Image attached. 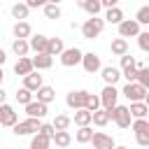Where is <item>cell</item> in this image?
<instances>
[{
  "label": "cell",
  "instance_id": "9a60e30c",
  "mask_svg": "<svg viewBox=\"0 0 149 149\" xmlns=\"http://www.w3.org/2000/svg\"><path fill=\"white\" fill-rule=\"evenodd\" d=\"M102 79H105V84H109V86H114L116 81H119V77H121V70L119 68H114V65H102Z\"/></svg>",
  "mask_w": 149,
  "mask_h": 149
},
{
  "label": "cell",
  "instance_id": "d6986e66",
  "mask_svg": "<svg viewBox=\"0 0 149 149\" xmlns=\"http://www.w3.org/2000/svg\"><path fill=\"white\" fill-rule=\"evenodd\" d=\"M79 128L81 126H91L93 123V112H88V109H74V119H72Z\"/></svg>",
  "mask_w": 149,
  "mask_h": 149
},
{
  "label": "cell",
  "instance_id": "277c9868",
  "mask_svg": "<svg viewBox=\"0 0 149 149\" xmlns=\"http://www.w3.org/2000/svg\"><path fill=\"white\" fill-rule=\"evenodd\" d=\"M119 93L121 91H116V86L105 84V88L100 91V105H102V109H114L116 100H119Z\"/></svg>",
  "mask_w": 149,
  "mask_h": 149
},
{
  "label": "cell",
  "instance_id": "f6af8a7d",
  "mask_svg": "<svg viewBox=\"0 0 149 149\" xmlns=\"http://www.w3.org/2000/svg\"><path fill=\"white\" fill-rule=\"evenodd\" d=\"M5 61H7V56H5V51H2V47H0V65H2Z\"/></svg>",
  "mask_w": 149,
  "mask_h": 149
},
{
  "label": "cell",
  "instance_id": "8d00e7d4",
  "mask_svg": "<svg viewBox=\"0 0 149 149\" xmlns=\"http://www.w3.org/2000/svg\"><path fill=\"white\" fill-rule=\"evenodd\" d=\"M86 109H88V112H98V109H100V95H93V93H91V95H88V102H86Z\"/></svg>",
  "mask_w": 149,
  "mask_h": 149
},
{
  "label": "cell",
  "instance_id": "ba28073f",
  "mask_svg": "<svg viewBox=\"0 0 149 149\" xmlns=\"http://www.w3.org/2000/svg\"><path fill=\"white\" fill-rule=\"evenodd\" d=\"M142 30H140V23L135 19H123L119 23V37H137Z\"/></svg>",
  "mask_w": 149,
  "mask_h": 149
},
{
  "label": "cell",
  "instance_id": "7c38bea8",
  "mask_svg": "<svg viewBox=\"0 0 149 149\" xmlns=\"http://www.w3.org/2000/svg\"><path fill=\"white\" fill-rule=\"evenodd\" d=\"M93 149H114L116 144H114V140H112V135H107V133H93Z\"/></svg>",
  "mask_w": 149,
  "mask_h": 149
},
{
  "label": "cell",
  "instance_id": "ee69618b",
  "mask_svg": "<svg viewBox=\"0 0 149 149\" xmlns=\"http://www.w3.org/2000/svg\"><path fill=\"white\" fill-rule=\"evenodd\" d=\"M5 100H7V93H5L2 86H0V105H5Z\"/></svg>",
  "mask_w": 149,
  "mask_h": 149
},
{
  "label": "cell",
  "instance_id": "2e32d148",
  "mask_svg": "<svg viewBox=\"0 0 149 149\" xmlns=\"http://www.w3.org/2000/svg\"><path fill=\"white\" fill-rule=\"evenodd\" d=\"M23 86L28 88V91H33V93H37L44 84H42V74H37V72H30L28 77H23Z\"/></svg>",
  "mask_w": 149,
  "mask_h": 149
},
{
  "label": "cell",
  "instance_id": "ac0fdd59",
  "mask_svg": "<svg viewBox=\"0 0 149 149\" xmlns=\"http://www.w3.org/2000/svg\"><path fill=\"white\" fill-rule=\"evenodd\" d=\"M51 63H54V56H49V54H37V56H33V68H35V70H49Z\"/></svg>",
  "mask_w": 149,
  "mask_h": 149
},
{
  "label": "cell",
  "instance_id": "f5cc1de1",
  "mask_svg": "<svg viewBox=\"0 0 149 149\" xmlns=\"http://www.w3.org/2000/svg\"><path fill=\"white\" fill-rule=\"evenodd\" d=\"M144 149H149V147H144Z\"/></svg>",
  "mask_w": 149,
  "mask_h": 149
},
{
  "label": "cell",
  "instance_id": "6da1fadb",
  "mask_svg": "<svg viewBox=\"0 0 149 149\" xmlns=\"http://www.w3.org/2000/svg\"><path fill=\"white\" fill-rule=\"evenodd\" d=\"M102 28H105V19L91 16V19H86V21L81 23V35H84L86 40H93V37H98V35L102 33Z\"/></svg>",
  "mask_w": 149,
  "mask_h": 149
},
{
  "label": "cell",
  "instance_id": "484cf974",
  "mask_svg": "<svg viewBox=\"0 0 149 149\" xmlns=\"http://www.w3.org/2000/svg\"><path fill=\"white\" fill-rule=\"evenodd\" d=\"M28 12H30V7H28L26 2H16V5L12 7V16H14L16 21H26V19H28Z\"/></svg>",
  "mask_w": 149,
  "mask_h": 149
},
{
  "label": "cell",
  "instance_id": "74e56055",
  "mask_svg": "<svg viewBox=\"0 0 149 149\" xmlns=\"http://www.w3.org/2000/svg\"><path fill=\"white\" fill-rule=\"evenodd\" d=\"M137 44H140L142 51H149V30H144V33L137 35Z\"/></svg>",
  "mask_w": 149,
  "mask_h": 149
},
{
  "label": "cell",
  "instance_id": "c3c4849f",
  "mask_svg": "<svg viewBox=\"0 0 149 149\" xmlns=\"http://www.w3.org/2000/svg\"><path fill=\"white\" fill-rule=\"evenodd\" d=\"M144 105L149 107V91H147V95H144Z\"/></svg>",
  "mask_w": 149,
  "mask_h": 149
},
{
  "label": "cell",
  "instance_id": "e575fe53",
  "mask_svg": "<svg viewBox=\"0 0 149 149\" xmlns=\"http://www.w3.org/2000/svg\"><path fill=\"white\" fill-rule=\"evenodd\" d=\"M102 9V2L100 0H88L86 2V7H84V12H88L91 16H98V12Z\"/></svg>",
  "mask_w": 149,
  "mask_h": 149
},
{
  "label": "cell",
  "instance_id": "44dd1931",
  "mask_svg": "<svg viewBox=\"0 0 149 149\" xmlns=\"http://www.w3.org/2000/svg\"><path fill=\"white\" fill-rule=\"evenodd\" d=\"M128 109H130V116L133 119H147V114H149V107L144 102H130Z\"/></svg>",
  "mask_w": 149,
  "mask_h": 149
},
{
  "label": "cell",
  "instance_id": "1f68e13d",
  "mask_svg": "<svg viewBox=\"0 0 149 149\" xmlns=\"http://www.w3.org/2000/svg\"><path fill=\"white\" fill-rule=\"evenodd\" d=\"M70 123H72V119H70L68 114H58V116L54 119V128H56V130H68Z\"/></svg>",
  "mask_w": 149,
  "mask_h": 149
},
{
  "label": "cell",
  "instance_id": "8fae6325",
  "mask_svg": "<svg viewBox=\"0 0 149 149\" xmlns=\"http://www.w3.org/2000/svg\"><path fill=\"white\" fill-rule=\"evenodd\" d=\"M47 112H49V105H44V102H40V100H33V102L26 105V114H28L30 119H44Z\"/></svg>",
  "mask_w": 149,
  "mask_h": 149
},
{
  "label": "cell",
  "instance_id": "5bb4252c",
  "mask_svg": "<svg viewBox=\"0 0 149 149\" xmlns=\"http://www.w3.org/2000/svg\"><path fill=\"white\" fill-rule=\"evenodd\" d=\"M33 70H35V68H33V58H28V56H23V58H19V61L14 63V72L21 74V77H28Z\"/></svg>",
  "mask_w": 149,
  "mask_h": 149
},
{
  "label": "cell",
  "instance_id": "d4e9b609",
  "mask_svg": "<svg viewBox=\"0 0 149 149\" xmlns=\"http://www.w3.org/2000/svg\"><path fill=\"white\" fill-rule=\"evenodd\" d=\"M51 137H44V135H40V133H35L33 135V140H30V149H49L51 147Z\"/></svg>",
  "mask_w": 149,
  "mask_h": 149
},
{
  "label": "cell",
  "instance_id": "e0dca14e",
  "mask_svg": "<svg viewBox=\"0 0 149 149\" xmlns=\"http://www.w3.org/2000/svg\"><path fill=\"white\" fill-rule=\"evenodd\" d=\"M30 33H33V28H30L28 21H16L14 23V37L16 40H30Z\"/></svg>",
  "mask_w": 149,
  "mask_h": 149
},
{
  "label": "cell",
  "instance_id": "60d3db41",
  "mask_svg": "<svg viewBox=\"0 0 149 149\" xmlns=\"http://www.w3.org/2000/svg\"><path fill=\"white\" fill-rule=\"evenodd\" d=\"M137 63H135V58L130 56V54H126V56H121V70H126V68H135Z\"/></svg>",
  "mask_w": 149,
  "mask_h": 149
},
{
  "label": "cell",
  "instance_id": "3957f363",
  "mask_svg": "<svg viewBox=\"0 0 149 149\" xmlns=\"http://www.w3.org/2000/svg\"><path fill=\"white\" fill-rule=\"evenodd\" d=\"M130 102H144V95H147V88L140 84V81H133V84H126L123 91H121Z\"/></svg>",
  "mask_w": 149,
  "mask_h": 149
},
{
  "label": "cell",
  "instance_id": "ab89813d",
  "mask_svg": "<svg viewBox=\"0 0 149 149\" xmlns=\"http://www.w3.org/2000/svg\"><path fill=\"white\" fill-rule=\"evenodd\" d=\"M135 140H137L140 147H149V128L142 130V133H135Z\"/></svg>",
  "mask_w": 149,
  "mask_h": 149
},
{
  "label": "cell",
  "instance_id": "603a6c76",
  "mask_svg": "<svg viewBox=\"0 0 149 149\" xmlns=\"http://www.w3.org/2000/svg\"><path fill=\"white\" fill-rule=\"evenodd\" d=\"M109 121H112V114H109V109H98V112H93V123H95L98 128H105Z\"/></svg>",
  "mask_w": 149,
  "mask_h": 149
},
{
  "label": "cell",
  "instance_id": "7a4b0ae2",
  "mask_svg": "<svg viewBox=\"0 0 149 149\" xmlns=\"http://www.w3.org/2000/svg\"><path fill=\"white\" fill-rule=\"evenodd\" d=\"M40 128H42V119H26V121H19L14 128H12V133L14 135H35V133H40Z\"/></svg>",
  "mask_w": 149,
  "mask_h": 149
},
{
  "label": "cell",
  "instance_id": "8992f818",
  "mask_svg": "<svg viewBox=\"0 0 149 149\" xmlns=\"http://www.w3.org/2000/svg\"><path fill=\"white\" fill-rule=\"evenodd\" d=\"M109 114H112V121L119 126V128H128L130 126V109H128V105H116L114 109H109Z\"/></svg>",
  "mask_w": 149,
  "mask_h": 149
},
{
  "label": "cell",
  "instance_id": "836d02e7",
  "mask_svg": "<svg viewBox=\"0 0 149 149\" xmlns=\"http://www.w3.org/2000/svg\"><path fill=\"white\" fill-rule=\"evenodd\" d=\"M135 21H137L140 26H149V5H144V7H140V9H137Z\"/></svg>",
  "mask_w": 149,
  "mask_h": 149
},
{
  "label": "cell",
  "instance_id": "bcb514c9",
  "mask_svg": "<svg viewBox=\"0 0 149 149\" xmlns=\"http://www.w3.org/2000/svg\"><path fill=\"white\" fill-rule=\"evenodd\" d=\"M74 2H77V5H79V7H81V9H84V7H86V2H88V0H74Z\"/></svg>",
  "mask_w": 149,
  "mask_h": 149
},
{
  "label": "cell",
  "instance_id": "f35d334b",
  "mask_svg": "<svg viewBox=\"0 0 149 149\" xmlns=\"http://www.w3.org/2000/svg\"><path fill=\"white\" fill-rule=\"evenodd\" d=\"M40 135H44V137H51V140H54V135H56V128H54V123H42V128H40Z\"/></svg>",
  "mask_w": 149,
  "mask_h": 149
},
{
  "label": "cell",
  "instance_id": "4dcf8cb0",
  "mask_svg": "<svg viewBox=\"0 0 149 149\" xmlns=\"http://www.w3.org/2000/svg\"><path fill=\"white\" fill-rule=\"evenodd\" d=\"M16 102H21L23 107H26L28 102H33V91H28L26 86H21V88L16 91Z\"/></svg>",
  "mask_w": 149,
  "mask_h": 149
},
{
  "label": "cell",
  "instance_id": "cb8c5ba5",
  "mask_svg": "<svg viewBox=\"0 0 149 149\" xmlns=\"http://www.w3.org/2000/svg\"><path fill=\"white\" fill-rule=\"evenodd\" d=\"M70 142H72V135H70L68 130H56V135H54V144H56V147L68 149V147H70Z\"/></svg>",
  "mask_w": 149,
  "mask_h": 149
},
{
  "label": "cell",
  "instance_id": "7bdbcfd3",
  "mask_svg": "<svg viewBox=\"0 0 149 149\" xmlns=\"http://www.w3.org/2000/svg\"><path fill=\"white\" fill-rule=\"evenodd\" d=\"M100 2H102V7H107V9H112V7L119 5V0H100Z\"/></svg>",
  "mask_w": 149,
  "mask_h": 149
},
{
  "label": "cell",
  "instance_id": "ffe728a7",
  "mask_svg": "<svg viewBox=\"0 0 149 149\" xmlns=\"http://www.w3.org/2000/svg\"><path fill=\"white\" fill-rule=\"evenodd\" d=\"M109 49H112L114 56L121 58V56L128 54V40H126V37H116V40H112V47H109Z\"/></svg>",
  "mask_w": 149,
  "mask_h": 149
},
{
  "label": "cell",
  "instance_id": "f1b7e54d",
  "mask_svg": "<svg viewBox=\"0 0 149 149\" xmlns=\"http://www.w3.org/2000/svg\"><path fill=\"white\" fill-rule=\"evenodd\" d=\"M35 95H37V100H40V102L49 105V102H51V100L56 98V91H54L51 86H42V88H40V91L35 93Z\"/></svg>",
  "mask_w": 149,
  "mask_h": 149
},
{
  "label": "cell",
  "instance_id": "9c48e42d",
  "mask_svg": "<svg viewBox=\"0 0 149 149\" xmlns=\"http://www.w3.org/2000/svg\"><path fill=\"white\" fill-rule=\"evenodd\" d=\"M81 68H84L88 74H95V72H100V70H102L100 56H98V54H93V51L84 54V58H81Z\"/></svg>",
  "mask_w": 149,
  "mask_h": 149
},
{
  "label": "cell",
  "instance_id": "52a82bcc",
  "mask_svg": "<svg viewBox=\"0 0 149 149\" xmlns=\"http://www.w3.org/2000/svg\"><path fill=\"white\" fill-rule=\"evenodd\" d=\"M81 58H84V51L77 49V47H70V49H65V51L61 54V63H63L65 68H74V65H79Z\"/></svg>",
  "mask_w": 149,
  "mask_h": 149
},
{
  "label": "cell",
  "instance_id": "d6a6232c",
  "mask_svg": "<svg viewBox=\"0 0 149 149\" xmlns=\"http://www.w3.org/2000/svg\"><path fill=\"white\" fill-rule=\"evenodd\" d=\"M42 9H44V16H47V19H61V7H58V5L49 2V5H44Z\"/></svg>",
  "mask_w": 149,
  "mask_h": 149
},
{
  "label": "cell",
  "instance_id": "5b68a950",
  "mask_svg": "<svg viewBox=\"0 0 149 149\" xmlns=\"http://www.w3.org/2000/svg\"><path fill=\"white\" fill-rule=\"evenodd\" d=\"M88 91H70L68 95H65V102H68V107H72V109H86V102H88Z\"/></svg>",
  "mask_w": 149,
  "mask_h": 149
},
{
  "label": "cell",
  "instance_id": "f546056e",
  "mask_svg": "<svg viewBox=\"0 0 149 149\" xmlns=\"http://www.w3.org/2000/svg\"><path fill=\"white\" fill-rule=\"evenodd\" d=\"M74 137H77V142H79V144L91 142V140H93V130H91V126H81V128L74 133Z\"/></svg>",
  "mask_w": 149,
  "mask_h": 149
},
{
  "label": "cell",
  "instance_id": "4fadbf2b",
  "mask_svg": "<svg viewBox=\"0 0 149 149\" xmlns=\"http://www.w3.org/2000/svg\"><path fill=\"white\" fill-rule=\"evenodd\" d=\"M30 49L35 51V54H47V47H49V37L47 35H30Z\"/></svg>",
  "mask_w": 149,
  "mask_h": 149
},
{
  "label": "cell",
  "instance_id": "30bf717a",
  "mask_svg": "<svg viewBox=\"0 0 149 149\" xmlns=\"http://www.w3.org/2000/svg\"><path fill=\"white\" fill-rule=\"evenodd\" d=\"M19 123V116H16V112H14V107L12 105H0V126H7V128H14Z\"/></svg>",
  "mask_w": 149,
  "mask_h": 149
},
{
  "label": "cell",
  "instance_id": "d590c367",
  "mask_svg": "<svg viewBox=\"0 0 149 149\" xmlns=\"http://www.w3.org/2000/svg\"><path fill=\"white\" fill-rule=\"evenodd\" d=\"M137 81L149 91V68H137Z\"/></svg>",
  "mask_w": 149,
  "mask_h": 149
},
{
  "label": "cell",
  "instance_id": "681fc988",
  "mask_svg": "<svg viewBox=\"0 0 149 149\" xmlns=\"http://www.w3.org/2000/svg\"><path fill=\"white\" fill-rule=\"evenodd\" d=\"M49 2H54V5H58V2H61V0H49Z\"/></svg>",
  "mask_w": 149,
  "mask_h": 149
},
{
  "label": "cell",
  "instance_id": "816d5d0a",
  "mask_svg": "<svg viewBox=\"0 0 149 149\" xmlns=\"http://www.w3.org/2000/svg\"><path fill=\"white\" fill-rule=\"evenodd\" d=\"M147 121H149V114H147Z\"/></svg>",
  "mask_w": 149,
  "mask_h": 149
},
{
  "label": "cell",
  "instance_id": "f907efd6",
  "mask_svg": "<svg viewBox=\"0 0 149 149\" xmlns=\"http://www.w3.org/2000/svg\"><path fill=\"white\" fill-rule=\"evenodd\" d=\"M114 149H128V147H114Z\"/></svg>",
  "mask_w": 149,
  "mask_h": 149
},
{
  "label": "cell",
  "instance_id": "b9f144b4",
  "mask_svg": "<svg viewBox=\"0 0 149 149\" xmlns=\"http://www.w3.org/2000/svg\"><path fill=\"white\" fill-rule=\"evenodd\" d=\"M30 9H35V7H44V5H49V0H23Z\"/></svg>",
  "mask_w": 149,
  "mask_h": 149
},
{
  "label": "cell",
  "instance_id": "83f0119b",
  "mask_svg": "<svg viewBox=\"0 0 149 149\" xmlns=\"http://www.w3.org/2000/svg\"><path fill=\"white\" fill-rule=\"evenodd\" d=\"M123 21V12L119 9V7H112V9H107L105 12V23H121Z\"/></svg>",
  "mask_w": 149,
  "mask_h": 149
},
{
  "label": "cell",
  "instance_id": "7402d4cb",
  "mask_svg": "<svg viewBox=\"0 0 149 149\" xmlns=\"http://www.w3.org/2000/svg\"><path fill=\"white\" fill-rule=\"evenodd\" d=\"M63 51H65V47H63V40H61V37H49L47 54H49V56H61Z\"/></svg>",
  "mask_w": 149,
  "mask_h": 149
},
{
  "label": "cell",
  "instance_id": "7dc6e473",
  "mask_svg": "<svg viewBox=\"0 0 149 149\" xmlns=\"http://www.w3.org/2000/svg\"><path fill=\"white\" fill-rule=\"evenodd\" d=\"M2 79H5V72H2V65H0V86H2Z\"/></svg>",
  "mask_w": 149,
  "mask_h": 149
},
{
  "label": "cell",
  "instance_id": "4316f807",
  "mask_svg": "<svg viewBox=\"0 0 149 149\" xmlns=\"http://www.w3.org/2000/svg\"><path fill=\"white\" fill-rule=\"evenodd\" d=\"M12 51H14L19 58H23V56L30 51V42H28V40H14V42H12Z\"/></svg>",
  "mask_w": 149,
  "mask_h": 149
}]
</instances>
